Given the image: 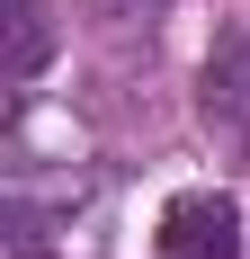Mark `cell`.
Listing matches in <instances>:
<instances>
[{"label": "cell", "instance_id": "cell-1", "mask_svg": "<svg viewBox=\"0 0 250 259\" xmlns=\"http://www.w3.org/2000/svg\"><path fill=\"white\" fill-rule=\"evenodd\" d=\"M161 259H241V206L224 188H188L161 206Z\"/></svg>", "mask_w": 250, "mask_h": 259}, {"label": "cell", "instance_id": "cell-2", "mask_svg": "<svg viewBox=\"0 0 250 259\" xmlns=\"http://www.w3.org/2000/svg\"><path fill=\"white\" fill-rule=\"evenodd\" d=\"M197 107H205V125H232V134H250V18H232L224 36H215Z\"/></svg>", "mask_w": 250, "mask_h": 259}, {"label": "cell", "instance_id": "cell-3", "mask_svg": "<svg viewBox=\"0 0 250 259\" xmlns=\"http://www.w3.org/2000/svg\"><path fill=\"white\" fill-rule=\"evenodd\" d=\"M0 80L9 90H27V80L45 72V54H54V18H45V0H0Z\"/></svg>", "mask_w": 250, "mask_h": 259}, {"label": "cell", "instance_id": "cell-4", "mask_svg": "<svg viewBox=\"0 0 250 259\" xmlns=\"http://www.w3.org/2000/svg\"><path fill=\"white\" fill-rule=\"evenodd\" d=\"M90 9H99V18H116V27H134V18H161V9H170V0H90Z\"/></svg>", "mask_w": 250, "mask_h": 259}]
</instances>
